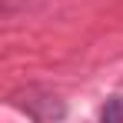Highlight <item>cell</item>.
<instances>
[{
    "instance_id": "6da1fadb",
    "label": "cell",
    "mask_w": 123,
    "mask_h": 123,
    "mask_svg": "<svg viewBox=\"0 0 123 123\" xmlns=\"http://www.w3.org/2000/svg\"><path fill=\"white\" fill-rule=\"evenodd\" d=\"M100 123H123V97H110L100 110Z\"/></svg>"
}]
</instances>
